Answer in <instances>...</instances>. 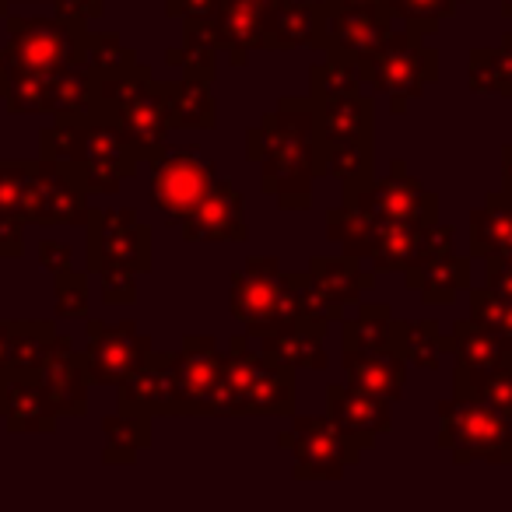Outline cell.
I'll list each match as a JSON object with an SVG mask.
<instances>
[{
	"label": "cell",
	"instance_id": "obj_57",
	"mask_svg": "<svg viewBox=\"0 0 512 512\" xmlns=\"http://www.w3.org/2000/svg\"><path fill=\"white\" fill-rule=\"evenodd\" d=\"M502 176H512V144L505 148V155H502Z\"/></svg>",
	"mask_w": 512,
	"mask_h": 512
},
{
	"label": "cell",
	"instance_id": "obj_1",
	"mask_svg": "<svg viewBox=\"0 0 512 512\" xmlns=\"http://www.w3.org/2000/svg\"><path fill=\"white\" fill-rule=\"evenodd\" d=\"M246 158L260 169V186L278 200L281 211H309L320 176L313 99L285 95L264 120L249 127Z\"/></svg>",
	"mask_w": 512,
	"mask_h": 512
},
{
	"label": "cell",
	"instance_id": "obj_45",
	"mask_svg": "<svg viewBox=\"0 0 512 512\" xmlns=\"http://www.w3.org/2000/svg\"><path fill=\"white\" fill-rule=\"evenodd\" d=\"M32 162H25V158H0V218L4 221H22L25 225L22 211L25 190H29L32 179Z\"/></svg>",
	"mask_w": 512,
	"mask_h": 512
},
{
	"label": "cell",
	"instance_id": "obj_41",
	"mask_svg": "<svg viewBox=\"0 0 512 512\" xmlns=\"http://www.w3.org/2000/svg\"><path fill=\"white\" fill-rule=\"evenodd\" d=\"M85 67L92 78H113L137 67V53L123 43L116 32H88L85 43Z\"/></svg>",
	"mask_w": 512,
	"mask_h": 512
},
{
	"label": "cell",
	"instance_id": "obj_22",
	"mask_svg": "<svg viewBox=\"0 0 512 512\" xmlns=\"http://www.w3.org/2000/svg\"><path fill=\"white\" fill-rule=\"evenodd\" d=\"M120 411L141 418H176V351H151V358L116 386Z\"/></svg>",
	"mask_w": 512,
	"mask_h": 512
},
{
	"label": "cell",
	"instance_id": "obj_4",
	"mask_svg": "<svg viewBox=\"0 0 512 512\" xmlns=\"http://www.w3.org/2000/svg\"><path fill=\"white\" fill-rule=\"evenodd\" d=\"M295 411V369L235 334L225 351V376L211 418H288Z\"/></svg>",
	"mask_w": 512,
	"mask_h": 512
},
{
	"label": "cell",
	"instance_id": "obj_18",
	"mask_svg": "<svg viewBox=\"0 0 512 512\" xmlns=\"http://www.w3.org/2000/svg\"><path fill=\"white\" fill-rule=\"evenodd\" d=\"M397 29V18L386 4H372V8L355 11H330L323 18L320 32V50L330 60H344V64H365L386 39Z\"/></svg>",
	"mask_w": 512,
	"mask_h": 512
},
{
	"label": "cell",
	"instance_id": "obj_6",
	"mask_svg": "<svg viewBox=\"0 0 512 512\" xmlns=\"http://www.w3.org/2000/svg\"><path fill=\"white\" fill-rule=\"evenodd\" d=\"M8 46L0 50V81L11 74H57L85 67L88 22L60 15H8Z\"/></svg>",
	"mask_w": 512,
	"mask_h": 512
},
{
	"label": "cell",
	"instance_id": "obj_5",
	"mask_svg": "<svg viewBox=\"0 0 512 512\" xmlns=\"http://www.w3.org/2000/svg\"><path fill=\"white\" fill-rule=\"evenodd\" d=\"M95 81V116H106L127 134L134 144L137 158L144 165L155 162L169 141V102H172V81H155L144 64H137L127 74L113 78H92Z\"/></svg>",
	"mask_w": 512,
	"mask_h": 512
},
{
	"label": "cell",
	"instance_id": "obj_30",
	"mask_svg": "<svg viewBox=\"0 0 512 512\" xmlns=\"http://www.w3.org/2000/svg\"><path fill=\"white\" fill-rule=\"evenodd\" d=\"M323 337L327 327H316V323H292L285 330H274V334L253 337L256 348L267 351L271 358H278L288 369H309L323 372L327 369V351H323Z\"/></svg>",
	"mask_w": 512,
	"mask_h": 512
},
{
	"label": "cell",
	"instance_id": "obj_28",
	"mask_svg": "<svg viewBox=\"0 0 512 512\" xmlns=\"http://www.w3.org/2000/svg\"><path fill=\"white\" fill-rule=\"evenodd\" d=\"M316 141L337 137H376V106L365 92L351 95H320L313 99Z\"/></svg>",
	"mask_w": 512,
	"mask_h": 512
},
{
	"label": "cell",
	"instance_id": "obj_36",
	"mask_svg": "<svg viewBox=\"0 0 512 512\" xmlns=\"http://www.w3.org/2000/svg\"><path fill=\"white\" fill-rule=\"evenodd\" d=\"M102 435H106L102 463L106 467H130V463H137V453L151 446V418L116 411L102 418Z\"/></svg>",
	"mask_w": 512,
	"mask_h": 512
},
{
	"label": "cell",
	"instance_id": "obj_9",
	"mask_svg": "<svg viewBox=\"0 0 512 512\" xmlns=\"http://www.w3.org/2000/svg\"><path fill=\"white\" fill-rule=\"evenodd\" d=\"M439 414V449L453 456V463H498V467H512V421L495 414L491 407L477 404L474 397L442 400L435 407Z\"/></svg>",
	"mask_w": 512,
	"mask_h": 512
},
{
	"label": "cell",
	"instance_id": "obj_37",
	"mask_svg": "<svg viewBox=\"0 0 512 512\" xmlns=\"http://www.w3.org/2000/svg\"><path fill=\"white\" fill-rule=\"evenodd\" d=\"M449 341H453V355H456V365H463V369H488V365H502V362H512V351L505 348L502 341H498L491 330H484L481 323H474L467 316V320H456L453 323V334H449Z\"/></svg>",
	"mask_w": 512,
	"mask_h": 512
},
{
	"label": "cell",
	"instance_id": "obj_47",
	"mask_svg": "<svg viewBox=\"0 0 512 512\" xmlns=\"http://www.w3.org/2000/svg\"><path fill=\"white\" fill-rule=\"evenodd\" d=\"M53 309H57V320L88 316V271L64 267L53 274Z\"/></svg>",
	"mask_w": 512,
	"mask_h": 512
},
{
	"label": "cell",
	"instance_id": "obj_2",
	"mask_svg": "<svg viewBox=\"0 0 512 512\" xmlns=\"http://www.w3.org/2000/svg\"><path fill=\"white\" fill-rule=\"evenodd\" d=\"M39 155L57 158L78 169L88 197H113L137 172L134 144L106 116H81V120H53L39 130Z\"/></svg>",
	"mask_w": 512,
	"mask_h": 512
},
{
	"label": "cell",
	"instance_id": "obj_51",
	"mask_svg": "<svg viewBox=\"0 0 512 512\" xmlns=\"http://www.w3.org/2000/svg\"><path fill=\"white\" fill-rule=\"evenodd\" d=\"M71 256H74V249L67 246V242H60V239H43V242H39V264H43L50 274L71 267Z\"/></svg>",
	"mask_w": 512,
	"mask_h": 512
},
{
	"label": "cell",
	"instance_id": "obj_20",
	"mask_svg": "<svg viewBox=\"0 0 512 512\" xmlns=\"http://www.w3.org/2000/svg\"><path fill=\"white\" fill-rule=\"evenodd\" d=\"M39 383H43L46 397H50L53 411L60 418H85L88 414V386H92V379H88L85 355L78 351L74 337H53L50 355L39 365Z\"/></svg>",
	"mask_w": 512,
	"mask_h": 512
},
{
	"label": "cell",
	"instance_id": "obj_40",
	"mask_svg": "<svg viewBox=\"0 0 512 512\" xmlns=\"http://www.w3.org/2000/svg\"><path fill=\"white\" fill-rule=\"evenodd\" d=\"M53 337H57L53 320H15L4 376H8V372H39L43 358L50 355V348H53Z\"/></svg>",
	"mask_w": 512,
	"mask_h": 512
},
{
	"label": "cell",
	"instance_id": "obj_52",
	"mask_svg": "<svg viewBox=\"0 0 512 512\" xmlns=\"http://www.w3.org/2000/svg\"><path fill=\"white\" fill-rule=\"evenodd\" d=\"M25 253V225L0 218V260H15Z\"/></svg>",
	"mask_w": 512,
	"mask_h": 512
},
{
	"label": "cell",
	"instance_id": "obj_55",
	"mask_svg": "<svg viewBox=\"0 0 512 512\" xmlns=\"http://www.w3.org/2000/svg\"><path fill=\"white\" fill-rule=\"evenodd\" d=\"M11 327L15 320H0V376L8 369V348H11Z\"/></svg>",
	"mask_w": 512,
	"mask_h": 512
},
{
	"label": "cell",
	"instance_id": "obj_54",
	"mask_svg": "<svg viewBox=\"0 0 512 512\" xmlns=\"http://www.w3.org/2000/svg\"><path fill=\"white\" fill-rule=\"evenodd\" d=\"M214 8V0H165L169 18H204Z\"/></svg>",
	"mask_w": 512,
	"mask_h": 512
},
{
	"label": "cell",
	"instance_id": "obj_39",
	"mask_svg": "<svg viewBox=\"0 0 512 512\" xmlns=\"http://www.w3.org/2000/svg\"><path fill=\"white\" fill-rule=\"evenodd\" d=\"M393 327H397L393 306H386V302H362L358 313L351 316V320H344L341 341H344V348H362V351L397 348Z\"/></svg>",
	"mask_w": 512,
	"mask_h": 512
},
{
	"label": "cell",
	"instance_id": "obj_13",
	"mask_svg": "<svg viewBox=\"0 0 512 512\" xmlns=\"http://www.w3.org/2000/svg\"><path fill=\"white\" fill-rule=\"evenodd\" d=\"M278 442L292 449L295 481H341L344 470L362 460V449L334 421L316 414H299Z\"/></svg>",
	"mask_w": 512,
	"mask_h": 512
},
{
	"label": "cell",
	"instance_id": "obj_46",
	"mask_svg": "<svg viewBox=\"0 0 512 512\" xmlns=\"http://www.w3.org/2000/svg\"><path fill=\"white\" fill-rule=\"evenodd\" d=\"M351 92H365L358 64H344V60H330V57L327 64H313V71H309V99H320V95H351Z\"/></svg>",
	"mask_w": 512,
	"mask_h": 512
},
{
	"label": "cell",
	"instance_id": "obj_44",
	"mask_svg": "<svg viewBox=\"0 0 512 512\" xmlns=\"http://www.w3.org/2000/svg\"><path fill=\"white\" fill-rule=\"evenodd\" d=\"M386 8L393 11L397 22H404L407 29L421 32V36H432L446 18L456 15V0H386Z\"/></svg>",
	"mask_w": 512,
	"mask_h": 512
},
{
	"label": "cell",
	"instance_id": "obj_56",
	"mask_svg": "<svg viewBox=\"0 0 512 512\" xmlns=\"http://www.w3.org/2000/svg\"><path fill=\"white\" fill-rule=\"evenodd\" d=\"M330 11H355V8H372V4H386V0H323Z\"/></svg>",
	"mask_w": 512,
	"mask_h": 512
},
{
	"label": "cell",
	"instance_id": "obj_38",
	"mask_svg": "<svg viewBox=\"0 0 512 512\" xmlns=\"http://www.w3.org/2000/svg\"><path fill=\"white\" fill-rule=\"evenodd\" d=\"M467 85L474 95L512 99V46H477L467 57Z\"/></svg>",
	"mask_w": 512,
	"mask_h": 512
},
{
	"label": "cell",
	"instance_id": "obj_29",
	"mask_svg": "<svg viewBox=\"0 0 512 512\" xmlns=\"http://www.w3.org/2000/svg\"><path fill=\"white\" fill-rule=\"evenodd\" d=\"M470 256L512 264V197L505 190L488 193L481 207L470 211Z\"/></svg>",
	"mask_w": 512,
	"mask_h": 512
},
{
	"label": "cell",
	"instance_id": "obj_43",
	"mask_svg": "<svg viewBox=\"0 0 512 512\" xmlns=\"http://www.w3.org/2000/svg\"><path fill=\"white\" fill-rule=\"evenodd\" d=\"M470 320L481 323L484 330H491L512 351V299L495 295L488 285L470 288Z\"/></svg>",
	"mask_w": 512,
	"mask_h": 512
},
{
	"label": "cell",
	"instance_id": "obj_21",
	"mask_svg": "<svg viewBox=\"0 0 512 512\" xmlns=\"http://www.w3.org/2000/svg\"><path fill=\"white\" fill-rule=\"evenodd\" d=\"M390 400L362 390L351 383H330L327 386V418L355 442L358 449H369L379 435L393 428Z\"/></svg>",
	"mask_w": 512,
	"mask_h": 512
},
{
	"label": "cell",
	"instance_id": "obj_11",
	"mask_svg": "<svg viewBox=\"0 0 512 512\" xmlns=\"http://www.w3.org/2000/svg\"><path fill=\"white\" fill-rule=\"evenodd\" d=\"M85 271H151V232L134 207H92L85 221Z\"/></svg>",
	"mask_w": 512,
	"mask_h": 512
},
{
	"label": "cell",
	"instance_id": "obj_48",
	"mask_svg": "<svg viewBox=\"0 0 512 512\" xmlns=\"http://www.w3.org/2000/svg\"><path fill=\"white\" fill-rule=\"evenodd\" d=\"M288 288H292V302H295V313H299L302 323H316V327H330L334 320H341V313H337L334 306H330L327 299H323L320 292H316L313 278H309V271L302 274H288Z\"/></svg>",
	"mask_w": 512,
	"mask_h": 512
},
{
	"label": "cell",
	"instance_id": "obj_23",
	"mask_svg": "<svg viewBox=\"0 0 512 512\" xmlns=\"http://www.w3.org/2000/svg\"><path fill=\"white\" fill-rule=\"evenodd\" d=\"M179 235L186 242H246V211L242 193L228 179H214L197 207L179 221Z\"/></svg>",
	"mask_w": 512,
	"mask_h": 512
},
{
	"label": "cell",
	"instance_id": "obj_16",
	"mask_svg": "<svg viewBox=\"0 0 512 512\" xmlns=\"http://www.w3.org/2000/svg\"><path fill=\"white\" fill-rule=\"evenodd\" d=\"M151 337L137 330L134 320L106 323L88 320L85 323V369L92 386H120L130 379L144 362L151 358Z\"/></svg>",
	"mask_w": 512,
	"mask_h": 512
},
{
	"label": "cell",
	"instance_id": "obj_33",
	"mask_svg": "<svg viewBox=\"0 0 512 512\" xmlns=\"http://www.w3.org/2000/svg\"><path fill=\"white\" fill-rule=\"evenodd\" d=\"M172 130H214L218 127V106H214L211 81L197 74H183L172 81V102H169Z\"/></svg>",
	"mask_w": 512,
	"mask_h": 512
},
{
	"label": "cell",
	"instance_id": "obj_15",
	"mask_svg": "<svg viewBox=\"0 0 512 512\" xmlns=\"http://www.w3.org/2000/svg\"><path fill=\"white\" fill-rule=\"evenodd\" d=\"M88 190L74 165L39 155L32 162V179L25 190V225L53 228V225H85L88 221Z\"/></svg>",
	"mask_w": 512,
	"mask_h": 512
},
{
	"label": "cell",
	"instance_id": "obj_60",
	"mask_svg": "<svg viewBox=\"0 0 512 512\" xmlns=\"http://www.w3.org/2000/svg\"><path fill=\"white\" fill-rule=\"evenodd\" d=\"M267 8H278V4H288V0H264Z\"/></svg>",
	"mask_w": 512,
	"mask_h": 512
},
{
	"label": "cell",
	"instance_id": "obj_59",
	"mask_svg": "<svg viewBox=\"0 0 512 512\" xmlns=\"http://www.w3.org/2000/svg\"><path fill=\"white\" fill-rule=\"evenodd\" d=\"M502 15L512 18V0H502Z\"/></svg>",
	"mask_w": 512,
	"mask_h": 512
},
{
	"label": "cell",
	"instance_id": "obj_19",
	"mask_svg": "<svg viewBox=\"0 0 512 512\" xmlns=\"http://www.w3.org/2000/svg\"><path fill=\"white\" fill-rule=\"evenodd\" d=\"M264 0H214V8L204 18H183L193 29H200L218 50L235 60V67H246L249 53L264 43Z\"/></svg>",
	"mask_w": 512,
	"mask_h": 512
},
{
	"label": "cell",
	"instance_id": "obj_3",
	"mask_svg": "<svg viewBox=\"0 0 512 512\" xmlns=\"http://www.w3.org/2000/svg\"><path fill=\"white\" fill-rule=\"evenodd\" d=\"M327 239L337 242L348 256L365 260L372 271H407L411 264L453 246L449 225H414L393 218H365L344 207L327 211Z\"/></svg>",
	"mask_w": 512,
	"mask_h": 512
},
{
	"label": "cell",
	"instance_id": "obj_42",
	"mask_svg": "<svg viewBox=\"0 0 512 512\" xmlns=\"http://www.w3.org/2000/svg\"><path fill=\"white\" fill-rule=\"evenodd\" d=\"M169 64H183V74H197V78L214 81V71H218V46L204 36L200 29H193L190 22H183V43L179 50L165 53Z\"/></svg>",
	"mask_w": 512,
	"mask_h": 512
},
{
	"label": "cell",
	"instance_id": "obj_32",
	"mask_svg": "<svg viewBox=\"0 0 512 512\" xmlns=\"http://www.w3.org/2000/svg\"><path fill=\"white\" fill-rule=\"evenodd\" d=\"M453 390L460 397H474L477 404L491 407L505 421H512V362L488 365V369H463V365H456Z\"/></svg>",
	"mask_w": 512,
	"mask_h": 512
},
{
	"label": "cell",
	"instance_id": "obj_58",
	"mask_svg": "<svg viewBox=\"0 0 512 512\" xmlns=\"http://www.w3.org/2000/svg\"><path fill=\"white\" fill-rule=\"evenodd\" d=\"M11 15V0H0V18H8Z\"/></svg>",
	"mask_w": 512,
	"mask_h": 512
},
{
	"label": "cell",
	"instance_id": "obj_35",
	"mask_svg": "<svg viewBox=\"0 0 512 512\" xmlns=\"http://www.w3.org/2000/svg\"><path fill=\"white\" fill-rule=\"evenodd\" d=\"M320 151V176H334L341 183H355L376 172V148L372 137H337V141H316Z\"/></svg>",
	"mask_w": 512,
	"mask_h": 512
},
{
	"label": "cell",
	"instance_id": "obj_24",
	"mask_svg": "<svg viewBox=\"0 0 512 512\" xmlns=\"http://www.w3.org/2000/svg\"><path fill=\"white\" fill-rule=\"evenodd\" d=\"M0 421L11 435H53L60 414L46 397L39 372H8L0 376Z\"/></svg>",
	"mask_w": 512,
	"mask_h": 512
},
{
	"label": "cell",
	"instance_id": "obj_10",
	"mask_svg": "<svg viewBox=\"0 0 512 512\" xmlns=\"http://www.w3.org/2000/svg\"><path fill=\"white\" fill-rule=\"evenodd\" d=\"M0 102L15 116L81 120L95 116V81L88 67L57 74H11L0 81Z\"/></svg>",
	"mask_w": 512,
	"mask_h": 512
},
{
	"label": "cell",
	"instance_id": "obj_12",
	"mask_svg": "<svg viewBox=\"0 0 512 512\" xmlns=\"http://www.w3.org/2000/svg\"><path fill=\"white\" fill-rule=\"evenodd\" d=\"M344 211L365 214V218H393L414 221V225H435L439 221V193L421 186L407 176L404 162H393L390 176H365L355 183H344Z\"/></svg>",
	"mask_w": 512,
	"mask_h": 512
},
{
	"label": "cell",
	"instance_id": "obj_53",
	"mask_svg": "<svg viewBox=\"0 0 512 512\" xmlns=\"http://www.w3.org/2000/svg\"><path fill=\"white\" fill-rule=\"evenodd\" d=\"M484 274H488L484 285L491 292L502 295V299H512V264H505V260H484Z\"/></svg>",
	"mask_w": 512,
	"mask_h": 512
},
{
	"label": "cell",
	"instance_id": "obj_14",
	"mask_svg": "<svg viewBox=\"0 0 512 512\" xmlns=\"http://www.w3.org/2000/svg\"><path fill=\"white\" fill-rule=\"evenodd\" d=\"M148 165H151V207L158 214H165L169 225H179L204 200V193L214 186V179H218V165L200 155L197 144L179 151L165 148Z\"/></svg>",
	"mask_w": 512,
	"mask_h": 512
},
{
	"label": "cell",
	"instance_id": "obj_34",
	"mask_svg": "<svg viewBox=\"0 0 512 512\" xmlns=\"http://www.w3.org/2000/svg\"><path fill=\"white\" fill-rule=\"evenodd\" d=\"M393 341H397V351L404 355V362L411 369H425V372L439 369V358L453 348V341L442 334L435 316H428V320H397Z\"/></svg>",
	"mask_w": 512,
	"mask_h": 512
},
{
	"label": "cell",
	"instance_id": "obj_7",
	"mask_svg": "<svg viewBox=\"0 0 512 512\" xmlns=\"http://www.w3.org/2000/svg\"><path fill=\"white\" fill-rule=\"evenodd\" d=\"M365 88L390 95V113H407V102L425 95L428 85L439 81V50L425 43V36L414 29H393V36L372 53L365 64H358Z\"/></svg>",
	"mask_w": 512,
	"mask_h": 512
},
{
	"label": "cell",
	"instance_id": "obj_61",
	"mask_svg": "<svg viewBox=\"0 0 512 512\" xmlns=\"http://www.w3.org/2000/svg\"><path fill=\"white\" fill-rule=\"evenodd\" d=\"M456 4H467V0H456Z\"/></svg>",
	"mask_w": 512,
	"mask_h": 512
},
{
	"label": "cell",
	"instance_id": "obj_8",
	"mask_svg": "<svg viewBox=\"0 0 512 512\" xmlns=\"http://www.w3.org/2000/svg\"><path fill=\"white\" fill-rule=\"evenodd\" d=\"M228 309L249 337H264L299 323L288 271H281L278 256H246V264L232 271Z\"/></svg>",
	"mask_w": 512,
	"mask_h": 512
},
{
	"label": "cell",
	"instance_id": "obj_27",
	"mask_svg": "<svg viewBox=\"0 0 512 512\" xmlns=\"http://www.w3.org/2000/svg\"><path fill=\"white\" fill-rule=\"evenodd\" d=\"M344 372H348L351 386H362L390 404L404 397L407 362L397 348H344Z\"/></svg>",
	"mask_w": 512,
	"mask_h": 512
},
{
	"label": "cell",
	"instance_id": "obj_50",
	"mask_svg": "<svg viewBox=\"0 0 512 512\" xmlns=\"http://www.w3.org/2000/svg\"><path fill=\"white\" fill-rule=\"evenodd\" d=\"M53 15L74 18V22H95L106 11V0H50Z\"/></svg>",
	"mask_w": 512,
	"mask_h": 512
},
{
	"label": "cell",
	"instance_id": "obj_25",
	"mask_svg": "<svg viewBox=\"0 0 512 512\" xmlns=\"http://www.w3.org/2000/svg\"><path fill=\"white\" fill-rule=\"evenodd\" d=\"M327 4L320 0H288L278 8H267L264 18V43L260 50H302V46H320Z\"/></svg>",
	"mask_w": 512,
	"mask_h": 512
},
{
	"label": "cell",
	"instance_id": "obj_26",
	"mask_svg": "<svg viewBox=\"0 0 512 512\" xmlns=\"http://www.w3.org/2000/svg\"><path fill=\"white\" fill-rule=\"evenodd\" d=\"M407 288L418 292V299L425 306H453L456 295L463 288H470V260L460 253H453V246L432 253L418 264H411L404 271Z\"/></svg>",
	"mask_w": 512,
	"mask_h": 512
},
{
	"label": "cell",
	"instance_id": "obj_17",
	"mask_svg": "<svg viewBox=\"0 0 512 512\" xmlns=\"http://www.w3.org/2000/svg\"><path fill=\"white\" fill-rule=\"evenodd\" d=\"M225 376V351L207 334H186L176 351V414L211 418Z\"/></svg>",
	"mask_w": 512,
	"mask_h": 512
},
{
	"label": "cell",
	"instance_id": "obj_49",
	"mask_svg": "<svg viewBox=\"0 0 512 512\" xmlns=\"http://www.w3.org/2000/svg\"><path fill=\"white\" fill-rule=\"evenodd\" d=\"M99 278H102V302L106 306H134L137 302V274L106 271Z\"/></svg>",
	"mask_w": 512,
	"mask_h": 512
},
{
	"label": "cell",
	"instance_id": "obj_31",
	"mask_svg": "<svg viewBox=\"0 0 512 512\" xmlns=\"http://www.w3.org/2000/svg\"><path fill=\"white\" fill-rule=\"evenodd\" d=\"M309 278H313L316 292H320L341 316L348 306H358L362 292L372 285V274H365L355 256H348V253L313 256V260H309Z\"/></svg>",
	"mask_w": 512,
	"mask_h": 512
}]
</instances>
